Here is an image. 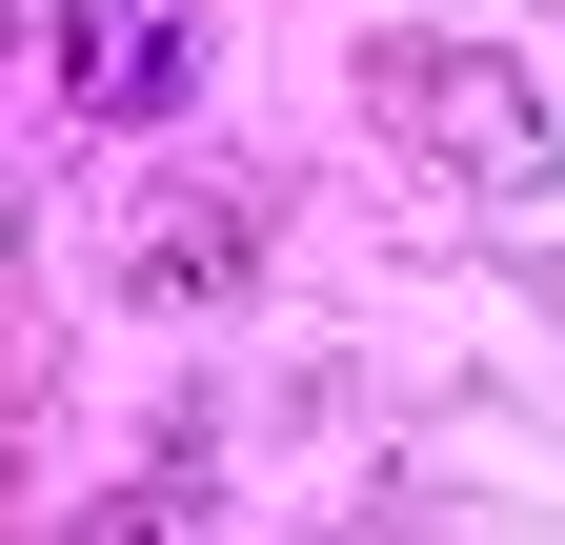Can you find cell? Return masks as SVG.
I'll list each match as a JSON object with an SVG mask.
<instances>
[{
	"mask_svg": "<svg viewBox=\"0 0 565 545\" xmlns=\"http://www.w3.org/2000/svg\"><path fill=\"white\" fill-rule=\"evenodd\" d=\"M364 101H384V142L424 182H465V202H525L565 162V121H545V82L505 41H364Z\"/></svg>",
	"mask_w": 565,
	"mask_h": 545,
	"instance_id": "obj_1",
	"label": "cell"
},
{
	"mask_svg": "<svg viewBox=\"0 0 565 545\" xmlns=\"http://www.w3.org/2000/svg\"><path fill=\"white\" fill-rule=\"evenodd\" d=\"M61 101L82 121H182L202 101V0H61Z\"/></svg>",
	"mask_w": 565,
	"mask_h": 545,
	"instance_id": "obj_2",
	"label": "cell"
},
{
	"mask_svg": "<svg viewBox=\"0 0 565 545\" xmlns=\"http://www.w3.org/2000/svg\"><path fill=\"white\" fill-rule=\"evenodd\" d=\"M121 284H141V303H182V323H202V303H243V284H263V202H243V182H182V202H141Z\"/></svg>",
	"mask_w": 565,
	"mask_h": 545,
	"instance_id": "obj_3",
	"label": "cell"
},
{
	"mask_svg": "<svg viewBox=\"0 0 565 545\" xmlns=\"http://www.w3.org/2000/svg\"><path fill=\"white\" fill-rule=\"evenodd\" d=\"M82 545H202V445H162L141 485H102V505H82Z\"/></svg>",
	"mask_w": 565,
	"mask_h": 545,
	"instance_id": "obj_4",
	"label": "cell"
},
{
	"mask_svg": "<svg viewBox=\"0 0 565 545\" xmlns=\"http://www.w3.org/2000/svg\"><path fill=\"white\" fill-rule=\"evenodd\" d=\"M0 41H21V0H0Z\"/></svg>",
	"mask_w": 565,
	"mask_h": 545,
	"instance_id": "obj_5",
	"label": "cell"
}]
</instances>
